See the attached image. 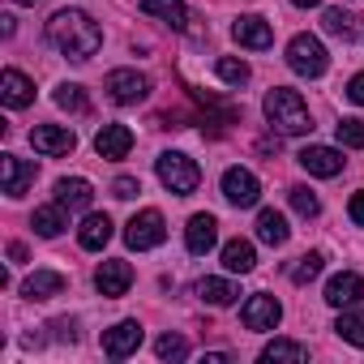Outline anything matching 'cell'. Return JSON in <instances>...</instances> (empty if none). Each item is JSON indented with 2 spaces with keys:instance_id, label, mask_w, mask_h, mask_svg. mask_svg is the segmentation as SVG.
<instances>
[{
  "instance_id": "cell-1",
  "label": "cell",
  "mask_w": 364,
  "mask_h": 364,
  "mask_svg": "<svg viewBox=\"0 0 364 364\" xmlns=\"http://www.w3.org/2000/svg\"><path fill=\"white\" fill-rule=\"evenodd\" d=\"M48 43H52L60 56H69V60H90V56L103 48V31H99V22H95L90 14H82V9H60V14L48 18Z\"/></svg>"
},
{
  "instance_id": "cell-14",
  "label": "cell",
  "mask_w": 364,
  "mask_h": 364,
  "mask_svg": "<svg viewBox=\"0 0 364 364\" xmlns=\"http://www.w3.org/2000/svg\"><path fill=\"white\" fill-rule=\"evenodd\" d=\"M364 300V279L355 274V270H343V274H334L330 283H326V304L330 309H351V304H360Z\"/></svg>"
},
{
  "instance_id": "cell-23",
  "label": "cell",
  "mask_w": 364,
  "mask_h": 364,
  "mask_svg": "<svg viewBox=\"0 0 364 364\" xmlns=\"http://www.w3.org/2000/svg\"><path fill=\"white\" fill-rule=\"evenodd\" d=\"M198 296H202L206 304H215V309H228V304L240 300V287H236L232 279H202V283H198Z\"/></svg>"
},
{
  "instance_id": "cell-21",
  "label": "cell",
  "mask_w": 364,
  "mask_h": 364,
  "mask_svg": "<svg viewBox=\"0 0 364 364\" xmlns=\"http://www.w3.org/2000/svg\"><path fill=\"white\" fill-rule=\"evenodd\" d=\"M107 240H112V219L107 215H86L82 228H77V245L90 249V253H99Z\"/></svg>"
},
{
  "instance_id": "cell-19",
  "label": "cell",
  "mask_w": 364,
  "mask_h": 364,
  "mask_svg": "<svg viewBox=\"0 0 364 364\" xmlns=\"http://www.w3.org/2000/svg\"><path fill=\"white\" fill-rule=\"evenodd\" d=\"M95 150H99V159H124L133 150V133L124 124H103L95 137Z\"/></svg>"
},
{
  "instance_id": "cell-42",
  "label": "cell",
  "mask_w": 364,
  "mask_h": 364,
  "mask_svg": "<svg viewBox=\"0 0 364 364\" xmlns=\"http://www.w3.org/2000/svg\"><path fill=\"white\" fill-rule=\"evenodd\" d=\"M14 5H39V0H14Z\"/></svg>"
},
{
  "instance_id": "cell-18",
  "label": "cell",
  "mask_w": 364,
  "mask_h": 364,
  "mask_svg": "<svg viewBox=\"0 0 364 364\" xmlns=\"http://www.w3.org/2000/svg\"><path fill=\"white\" fill-rule=\"evenodd\" d=\"M215 240H219V223H215V215H193L189 219V228H185V245H189V253H210L215 249Z\"/></svg>"
},
{
  "instance_id": "cell-36",
  "label": "cell",
  "mask_w": 364,
  "mask_h": 364,
  "mask_svg": "<svg viewBox=\"0 0 364 364\" xmlns=\"http://www.w3.org/2000/svg\"><path fill=\"white\" fill-rule=\"evenodd\" d=\"M112 193H116L120 202H133V198L141 193V185H137V180H133V176H120V180H116V185H112Z\"/></svg>"
},
{
  "instance_id": "cell-27",
  "label": "cell",
  "mask_w": 364,
  "mask_h": 364,
  "mask_svg": "<svg viewBox=\"0 0 364 364\" xmlns=\"http://www.w3.org/2000/svg\"><path fill=\"white\" fill-rule=\"evenodd\" d=\"M31 228H35L39 236H48V240H52V236H60V232L69 228L65 206H60V202H56V206H39V210H35V219H31Z\"/></svg>"
},
{
  "instance_id": "cell-16",
  "label": "cell",
  "mask_w": 364,
  "mask_h": 364,
  "mask_svg": "<svg viewBox=\"0 0 364 364\" xmlns=\"http://www.w3.org/2000/svg\"><path fill=\"white\" fill-rule=\"evenodd\" d=\"M0 99H5V107H31L35 103V82L18 69H5L0 73Z\"/></svg>"
},
{
  "instance_id": "cell-22",
  "label": "cell",
  "mask_w": 364,
  "mask_h": 364,
  "mask_svg": "<svg viewBox=\"0 0 364 364\" xmlns=\"http://www.w3.org/2000/svg\"><path fill=\"white\" fill-rule=\"evenodd\" d=\"M65 291V274H56V270H35L26 283H22V296L26 300H52V296H60Z\"/></svg>"
},
{
  "instance_id": "cell-33",
  "label": "cell",
  "mask_w": 364,
  "mask_h": 364,
  "mask_svg": "<svg viewBox=\"0 0 364 364\" xmlns=\"http://www.w3.org/2000/svg\"><path fill=\"white\" fill-rule=\"evenodd\" d=\"M334 137H338V146H347V150H364V120H355V116L338 120V124H334Z\"/></svg>"
},
{
  "instance_id": "cell-3",
  "label": "cell",
  "mask_w": 364,
  "mask_h": 364,
  "mask_svg": "<svg viewBox=\"0 0 364 364\" xmlns=\"http://www.w3.org/2000/svg\"><path fill=\"white\" fill-rule=\"evenodd\" d=\"M154 171H159V180H163V189L176 193V198H189V193L202 185V167H198L189 154H180V150L159 154V159H154Z\"/></svg>"
},
{
  "instance_id": "cell-30",
  "label": "cell",
  "mask_w": 364,
  "mask_h": 364,
  "mask_svg": "<svg viewBox=\"0 0 364 364\" xmlns=\"http://www.w3.org/2000/svg\"><path fill=\"white\" fill-rule=\"evenodd\" d=\"M287 202H291V210H296L300 219H317V215H321V202H317V193H313V189H304V185L287 189Z\"/></svg>"
},
{
  "instance_id": "cell-8",
  "label": "cell",
  "mask_w": 364,
  "mask_h": 364,
  "mask_svg": "<svg viewBox=\"0 0 364 364\" xmlns=\"http://www.w3.org/2000/svg\"><path fill=\"white\" fill-rule=\"evenodd\" d=\"M240 321H245V330L266 334V330H274V326L283 321V304H279L274 296H249L245 309H240Z\"/></svg>"
},
{
  "instance_id": "cell-26",
  "label": "cell",
  "mask_w": 364,
  "mask_h": 364,
  "mask_svg": "<svg viewBox=\"0 0 364 364\" xmlns=\"http://www.w3.org/2000/svg\"><path fill=\"white\" fill-rule=\"evenodd\" d=\"M262 360L266 364H300V360H309V351L300 343H291V338H270L262 347Z\"/></svg>"
},
{
  "instance_id": "cell-40",
  "label": "cell",
  "mask_w": 364,
  "mask_h": 364,
  "mask_svg": "<svg viewBox=\"0 0 364 364\" xmlns=\"http://www.w3.org/2000/svg\"><path fill=\"white\" fill-rule=\"evenodd\" d=\"M228 360H232L228 351H210V355H206V364H228Z\"/></svg>"
},
{
  "instance_id": "cell-17",
  "label": "cell",
  "mask_w": 364,
  "mask_h": 364,
  "mask_svg": "<svg viewBox=\"0 0 364 364\" xmlns=\"http://www.w3.org/2000/svg\"><path fill=\"white\" fill-rule=\"evenodd\" d=\"M56 202H60L65 210H90V202H95L90 180H82V176H65V180H56Z\"/></svg>"
},
{
  "instance_id": "cell-13",
  "label": "cell",
  "mask_w": 364,
  "mask_h": 364,
  "mask_svg": "<svg viewBox=\"0 0 364 364\" xmlns=\"http://www.w3.org/2000/svg\"><path fill=\"white\" fill-rule=\"evenodd\" d=\"M95 287H99V296H107V300L124 296V291L133 287V266H129V262H120V257L103 262V266L95 270Z\"/></svg>"
},
{
  "instance_id": "cell-39",
  "label": "cell",
  "mask_w": 364,
  "mask_h": 364,
  "mask_svg": "<svg viewBox=\"0 0 364 364\" xmlns=\"http://www.w3.org/2000/svg\"><path fill=\"white\" fill-rule=\"evenodd\" d=\"M9 262H26V245L14 240V245H9Z\"/></svg>"
},
{
  "instance_id": "cell-5",
  "label": "cell",
  "mask_w": 364,
  "mask_h": 364,
  "mask_svg": "<svg viewBox=\"0 0 364 364\" xmlns=\"http://www.w3.org/2000/svg\"><path fill=\"white\" fill-rule=\"evenodd\" d=\"M163 240H167V223H163L159 210H141V215H133V219L124 223V245L137 249V253L159 249Z\"/></svg>"
},
{
  "instance_id": "cell-20",
  "label": "cell",
  "mask_w": 364,
  "mask_h": 364,
  "mask_svg": "<svg viewBox=\"0 0 364 364\" xmlns=\"http://www.w3.org/2000/svg\"><path fill=\"white\" fill-rule=\"evenodd\" d=\"M141 14L163 18L171 31H189V22H193V14L185 9V0H141Z\"/></svg>"
},
{
  "instance_id": "cell-38",
  "label": "cell",
  "mask_w": 364,
  "mask_h": 364,
  "mask_svg": "<svg viewBox=\"0 0 364 364\" xmlns=\"http://www.w3.org/2000/svg\"><path fill=\"white\" fill-rule=\"evenodd\" d=\"M347 215H351V223H355V228H364V189H360V193L351 198V206H347Z\"/></svg>"
},
{
  "instance_id": "cell-9",
  "label": "cell",
  "mask_w": 364,
  "mask_h": 364,
  "mask_svg": "<svg viewBox=\"0 0 364 364\" xmlns=\"http://www.w3.org/2000/svg\"><path fill=\"white\" fill-rule=\"evenodd\" d=\"M141 338H146V330L137 321H116L112 330H103V355L107 360H129L141 347Z\"/></svg>"
},
{
  "instance_id": "cell-29",
  "label": "cell",
  "mask_w": 364,
  "mask_h": 364,
  "mask_svg": "<svg viewBox=\"0 0 364 364\" xmlns=\"http://www.w3.org/2000/svg\"><path fill=\"white\" fill-rule=\"evenodd\" d=\"M321 26H326V35H334V39H355V18L343 14V9H326V14H321Z\"/></svg>"
},
{
  "instance_id": "cell-37",
  "label": "cell",
  "mask_w": 364,
  "mask_h": 364,
  "mask_svg": "<svg viewBox=\"0 0 364 364\" xmlns=\"http://www.w3.org/2000/svg\"><path fill=\"white\" fill-rule=\"evenodd\" d=\"M347 99H351L355 107H364V73H355V77L347 82Z\"/></svg>"
},
{
  "instance_id": "cell-7",
  "label": "cell",
  "mask_w": 364,
  "mask_h": 364,
  "mask_svg": "<svg viewBox=\"0 0 364 364\" xmlns=\"http://www.w3.org/2000/svg\"><path fill=\"white\" fill-rule=\"evenodd\" d=\"M223 198H228L232 206H257L262 180H257L249 167H228V171H223Z\"/></svg>"
},
{
  "instance_id": "cell-15",
  "label": "cell",
  "mask_w": 364,
  "mask_h": 364,
  "mask_svg": "<svg viewBox=\"0 0 364 364\" xmlns=\"http://www.w3.org/2000/svg\"><path fill=\"white\" fill-rule=\"evenodd\" d=\"M0 180H5V193L9 198H22L35 185V163H26L18 154H0Z\"/></svg>"
},
{
  "instance_id": "cell-31",
  "label": "cell",
  "mask_w": 364,
  "mask_h": 364,
  "mask_svg": "<svg viewBox=\"0 0 364 364\" xmlns=\"http://www.w3.org/2000/svg\"><path fill=\"white\" fill-rule=\"evenodd\" d=\"M321 266H326V257H321V253H304V257H296V266H291L287 274H291V283H296V287H304V283H313V279L321 274Z\"/></svg>"
},
{
  "instance_id": "cell-10",
  "label": "cell",
  "mask_w": 364,
  "mask_h": 364,
  "mask_svg": "<svg viewBox=\"0 0 364 364\" xmlns=\"http://www.w3.org/2000/svg\"><path fill=\"white\" fill-rule=\"evenodd\" d=\"M31 146H35L39 154H48V159H60V154H73L77 137H73V129H65V124H35V129H31Z\"/></svg>"
},
{
  "instance_id": "cell-35",
  "label": "cell",
  "mask_w": 364,
  "mask_h": 364,
  "mask_svg": "<svg viewBox=\"0 0 364 364\" xmlns=\"http://www.w3.org/2000/svg\"><path fill=\"white\" fill-rule=\"evenodd\" d=\"M154 355H159V360H185V355H189V343L180 338V334H163V338L154 343Z\"/></svg>"
},
{
  "instance_id": "cell-4",
  "label": "cell",
  "mask_w": 364,
  "mask_h": 364,
  "mask_svg": "<svg viewBox=\"0 0 364 364\" xmlns=\"http://www.w3.org/2000/svg\"><path fill=\"white\" fill-rule=\"evenodd\" d=\"M287 65H291V73H300V77H321V73L330 69V56H326V48H321L317 35H296V39L287 43Z\"/></svg>"
},
{
  "instance_id": "cell-2",
  "label": "cell",
  "mask_w": 364,
  "mask_h": 364,
  "mask_svg": "<svg viewBox=\"0 0 364 364\" xmlns=\"http://www.w3.org/2000/svg\"><path fill=\"white\" fill-rule=\"evenodd\" d=\"M270 129H279L283 137H300L313 129V116H309V103L300 99V90H287V86H274L262 103Z\"/></svg>"
},
{
  "instance_id": "cell-25",
  "label": "cell",
  "mask_w": 364,
  "mask_h": 364,
  "mask_svg": "<svg viewBox=\"0 0 364 364\" xmlns=\"http://www.w3.org/2000/svg\"><path fill=\"white\" fill-rule=\"evenodd\" d=\"M223 266H228L232 274H249V270L257 266L253 245H249V240H228V245H223Z\"/></svg>"
},
{
  "instance_id": "cell-41",
  "label": "cell",
  "mask_w": 364,
  "mask_h": 364,
  "mask_svg": "<svg viewBox=\"0 0 364 364\" xmlns=\"http://www.w3.org/2000/svg\"><path fill=\"white\" fill-rule=\"evenodd\" d=\"M291 5H300V9H317L321 0H291Z\"/></svg>"
},
{
  "instance_id": "cell-28",
  "label": "cell",
  "mask_w": 364,
  "mask_h": 364,
  "mask_svg": "<svg viewBox=\"0 0 364 364\" xmlns=\"http://www.w3.org/2000/svg\"><path fill=\"white\" fill-rule=\"evenodd\" d=\"M334 330H338V338L343 343H351V347H364V309H343L338 313V321H334Z\"/></svg>"
},
{
  "instance_id": "cell-6",
  "label": "cell",
  "mask_w": 364,
  "mask_h": 364,
  "mask_svg": "<svg viewBox=\"0 0 364 364\" xmlns=\"http://www.w3.org/2000/svg\"><path fill=\"white\" fill-rule=\"evenodd\" d=\"M150 95V82L137 73V69H112L107 73V99L120 103V107H133Z\"/></svg>"
},
{
  "instance_id": "cell-34",
  "label": "cell",
  "mask_w": 364,
  "mask_h": 364,
  "mask_svg": "<svg viewBox=\"0 0 364 364\" xmlns=\"http://www.w3.org/2000/svg\"><path fill=\"white\" fill-rule=\"evenodd\" d=\"M56 107H65V112H86V107H90V99H86V90H82V86L65 82V86H56Z\"/></svg>"
},
{
  "instance_id": "cell-11",
  "label": "cell",
  "mask_w": 364,
  "mask_h": 364,
  "mask_svg": "<svg viewBox=\"0 0 364 364\" xmlns=\"http://www.w3.org/2000/svg\"><path fill=\"white\" fill-rule=\"evenodd\" d=\"M232 39H236L240 48L266 52V48L274 43V31H270V22H266V18H257V14H245V18H236V22H232Z\"/></svg>"
},
{
  "instance_id": "cell-12",
  "label": "cell",
  "mask_w": 364,
  "mask_h": 364,
  "mask_svg": "<svg viewBox=\"0 0 364 364\" xmlns=\"http://www.w3.org/2000/svg\"><path fill=\"white\" fill-rule=\"evenodd\" d=\"M296 163H300L309 176L330 180V176H338V171H343V150H334V146H304V150L296 154Z\"/></svg>"
},
{
  "instance_id": "cell-24",
  "label": "cell",
  "mask_w": 364,
  "mask_h": 364,
  "mask_svg": "<svg viewBox=\"0 0 364 364\" xmlns=\"http://www.w3.org/2000/svg\"><path fill=\"white\" fill-rule=\"evenodd\" d=\"M287 236H291V228H287V219L279 215V210H262L257 215V240L262 245H287Z\"/></svg>"
},
{
  "instance_id": "cell-32",
  "label": "cell",
  "mask_w": 364,
  "mask_h": 364,
  "mask_svg": "<svg viewBox=\"0 0 364 364\" xmlns=\"http://www.w3.org/2000/svg\"><path fill=\"white\" fill-rule=\"evenodd\" d=\"M215 73L228 82V86H245L249 77H253V69L245 65V60H236V56H219V65H215Z\"/></svg>"
}]
</instances>
